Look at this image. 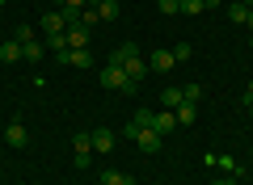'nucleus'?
<instances>
[{
	"label": "nucleus",
	"instance_id": "24",
	"mask_svg": "<svg viewBox=\"0 0 253 185\" xmlns=\"http://www.w3.org/2000/svg\"><path fill=\"white\" fill-rule=\"evenodd\" d=\"M161 13H165V17H173V13H181V0H161Z\"/></svg>",
	"mask_w": 253,
	"mask_h": 185
},
{
	"label": "nucleus",
	"instance_id": "15",
	"mask_svg": "<svg viewBox=\"0 0 253 185\" xmlns=\"http://www.w3.org/2000/svg\"><path fill=\"white\" fill-rule=\"evenodd\" d=\"M173 114H177V126H190V122H194V101H181Z\"/></svg>",
	"mask_w": 253,
	"mask_h": 185
},
{
	"label": "nucleus",
	"instance_id": "23",
	"mask_svg": "<svg viewBox=\"0 0 253 185\" xmlns=\"http://www.w3.org/2000/svg\"><path fill=\"white\" fill-rule=\"evenodd\" d=\"M72 164L76 168H89L93 164V151H72Z\"/></svg>",
	"mask_w": 253,
	"mask_h": 185
},
{
	"label": "nucleus",
	"instance_id": "11",
	"mask_svg": "<svg viewBox=\"0 0 253 185\" xmlns=\"http://www.w3.org/2000/svg\"><path fill=\"white\" fill-rule=\"evenodd\" d=\"M38 30H42V34H63V17H59V13H42Z\"/></svg>",
	"mask_w": 253,
	"mask_h": 185
},
{
	"label": "nucleus",
	"instance_id": "28",
	"mask_svg": "<svg viewBox=\"0 0 253 185\" xmlns=\"http://www.w3.org/2000/svg\"><path fill=\"white\" fill-rule=\"evenodd\" d=\"M211 185H232V181H228V177H219V181H211Z\"/></svg>",
	"mask_w": 253,
	"mask_h": 185
},
{
	"label": "nucleus",
	"instance_id": "26",
	"mask_svg": "<svg viewBox=\"0 0 253 185\" xmlns=\"http://www.w3.org/2000/svg\"><path fill=\"white\" fill-rule=\"evenodd\" d=\"M173 59H177V63L190 59V42H177V46H173Z\"/></svg>",
	"mask_w": 253,
	"mask_h": 185
},
{
	"label": "nucleus",
	"instance_id": "29",
	"mask_svg": "<svg viewBox=\"0 0 253 185\" xmlns=\"http://www.w3.org/2000/svg\"><path fill=\"white\" fill-rule=\"evenodd\" d=\"M245 101H253V80H249V93H245Z\"/></svg>",
	"mask_w": 253,
	"mask_h": 185
},
{
	"label": "nucleus",
	"instance_id": "18",
	"mask_svg": "<svg viewBox=\"0 0 253 185\" xmlns=\"http://www.w3.org/2000/svg\"><path fill=\"white\" fill-rule=\"evenodd\" d=\"M42 42H46V51H55V55H63V51H68V38H63V34H46Z\"/></svg>",
	"mask_w": 253,
	"mask_h": 185
},
{
	"label": "nucleus",
	"instance_id": "20",
	"mask_svg": "<svg viewBox=\"0 0 253 185\" xmlns=\"http://www.w3.org/2000/svg\"><path fill=\"white\" fill-rule=\"evenodd\" d=\"M203 9H207V4H203V0H181V13H190V17H199Z\"/></svg>",
	"mask_w": 253,
	"mask_h": 185
},
{
	"label": "nucleus",
	"instance_id": "27",
	"mask_svg": "<svg viewBox=\"0 0 253 185\" xmlns=\"http://www.w3.org/2000/svg\"><path fill=\"white\" fill-rule=\"evenodd\" d=\"M203 4H207V9H219V4H224V0H203Z\"/></svg>",
	"mask_w": 253,
	"mask_h": 185
},
{
	"label": "nucleus",
	"instance_id": "16",
	"mask_svg": "<svg viewBox=\"0 0 253 185\" xmlns=\"http://www.w3.org/2000/svg\"><path fill=\"white\" fill-rule=\"evenodd\" d=\"M42 55H46V42H38V38L21 46V59H42Z\"/></svg>",
	"mask_w": 253,
	"mask_h": 185
},
{
	"label": "nucleus",
	"instance_id": "8",
	"mask_svg": "<svg viewBox=\"0 0 253 185\" xmlns=\"http://www.w3.org/2000/svg\"><path fill=\"white\" fill-rule=\"evenodd\" d=\"M177 68V59H173V51H156L152 59H148V72H173Z\"/></svg>",
	"mask_w": 253,
	"mask_h": 185
},
{
	"label": "nucleus",
	"instance_id": "32",
	"mask_svg": "<svg viewBox=\"0 0 253 185\" xmlns=\"http://www.w3.org/2000/svg\"><path fill=\"white\" fill-rule=\"evenodd\" d=\"M245 106H249V114H253V101H245Z\"/></svg>",
	"mask_w": 253,
	"mask_h": 185
},
{
	"label": "nucleus",
	"instance_id": "33",
	"mask_svg": "<svg viewBox=\"0 0 253 185\" xmlns=\"http://www.w3.org/2000/svg\"><path fill=\"white\" fill-rule=\"evenodd\" d=\"M249 46H253V38H249Z\"/></svg>",
	"mask_w": 253,
	"mask_h": 185
},
{
	"label": "nucleus",
	"instance_id": "2",
	"mask_svg": "<svg viewBox=\"0 0 253 185\" xmlns=\"http://www.w3.org/2000/svg\"><path fill=\"white\" fill-rule=\"evenodd\" d=\"M101 84L118 88V93H135V80H126V72L118 68V63H106V68H101Z\"/></svg>",
	"mask_w": 253,
	"mask_h": 185
},
{
	"label": "nucleus",
	"instance_id": "21",
	"mask_svg": "<svg viewBox=\"0 0 253 185\" xmlns=\"http://www.w3.org/2000/svg\"><path fill=\"white\" fill-rule=\"evenodd\" d=\"M181 93H186V101H194V106H199V97H203V84H181Z\"/></svg>",
	"mask_w": 253,
	"mask_h": 185
},
{
	"label": "nucleus",
	"instance_id": "31",
	"mask_svg": "<svg viewBox=\"0 0 253 185\" xmlns=\"http://www.w3.org/2000/svg\"><path fill=\"white\" fill-rule=\"evenodd\" d=\"M241 4H245V9H253V0H241Z\"/></svg>",
	"mask_w": 253,
	"mask_h": 185
},
{
	"label": "nucleus",
	"instance_id": "6",
	"mask_svg": "<svg viewBox=\"0 0 253 185\" xmlns=\"http://www.w3.org/2000/svg\"><path fill=\"white\" fill-rule=\"evenodd\" d=\"M63 38H68V51H89V30H84V26L63 30Z\"/></svg>",
	"mask_w": 253,
	"mask_h": 185
},
{
	"label": "nucleus",
	"instance_id": "10",
	"mask_svg": "<svg viewBox=\"0 0 253 185\" xmlns=\"http://www.w3.org/2000/svg\"><path fill=\"white\" fill-rule=\"evenodd\" d=\"M21 59V42L9 38V42H0V63H17Z\"/></svg>",
	"mask_w": 253,
	"mask_h": 185
},
{
	"label": "nucleus",
	"instance_id": "9",
	"mask_svg": "<svg viewBox=\"0 0 253 185\" xmlns=\"http://www.w3.org/2000/svg\"><path fill=\"white\" fill-rule=\"evenodd\" d=\"M59 63H72V68H93V55H89V51H63Z\"/></svg>",
	"mask_w": 253,
	"mask_h": 185
},
{
	"label": "nucleus",
	"instance_id": "14",
	"mask_svg": "<svg viewBox=\"0 0 253 185\" xmlns=\"http://www.w3.org/2000/svg\"><path fill=\"white\" fill-rule=\"evenodd\" d=\"M101 185H135V181L126 173H118V168H106V173H101Z\"/></svg>",
	"mask_w": 253,
	"mask_h": 185
},
{
	"label": "nucleus",
	"instance_id": "34",
	"mask_svg": "<svg viewBox=\"0 0 253 185\" xmlns=\"http://www.w3.org/2000/svg\"><path fill=\"white\" fill-rule=\"evenodd\" d=\"M0 4H4V0H0Z\"/></svg>",
	"mask_w": 253,
	"mask_h": 185
},
{
	"label": "nucleus",
	"instance_id": "1",
	"mask_svg": "<svg viewBox=\"0 0 253 185\" xmlns=\"http://www.w3.org/2000/svg\"><path fill=\"white\" fill-rule=\"evenodd\" d=\"M106 63H118V68L126 72V80H135V84H139V80L148 76V59H139V46H135V42H126V46H118V51L110 55Z\"/></svg>",
	"mask_w": 253,
	"mask_h": 185
},
{
	"label": "nucleus",
	"instance_id": "30",
	"mask_svg": "<svg viewBox=\"0 0 253 185\" xmlns=\"http://www.w3.org/2000/svg\"><path fill=\"white\" fill-rule=\"evenodd\" d=\"M245 26H249V30H253V9H249V21H245Z\"/></svg>",
	"mask_w": 253,
	"mask_h": 185
},
{
	"label": "nucleus",
	"instance_id": "17",
	"mask_svg": "<svg viewBox=\"0 0 253 185\" xmlns=\"http://www.w3.org/2000/svg\"><path fill=\"white\" fill-rule=\"evenodd\" d=\"M72 151H93V131H81V135H72Z\"/></svg>",
	"mask_w": 253,
	"mask_h": 185
},
{
	"label": "nucleus",
	"instance_id": "12",
	"mask_svg": "<svg viewBox=\"0 0 253 185\" xmlns=\"http://www.w3.org/2000/svg\"><path fill=\"white\" fill-rule=\"evenodd\" d=\"M97 21H118V0H97Z\"/></svg>",
	"mask_w": 253,
	"mask_h": 185
},
{
	"label": "nucleus",
	"instance_id": "13",
	"mask_svg": "<svg viewBox=\"0 0 253 185\" xmlns=\"http://www.w3.org/2000/svg\"><path fill=\"white\" fill-rule=\"evenodd\" d=\"M181 101H186V93H181V88H165V93H161V110H177Z\"/></svg>",
	"mask_w": 253,
	"mask_h": 185
},
{
	"label": "nucleus",
	"instance_id": "4",
	"mask_svg": "<svg viewBox=\"0 0 253 185\" xmlns=\"http://www.w3.org/2000/svg\"><path fill=\"white\" fill-rule=\"evenodd\" d=\"M4 143H9V148H26V143H30V131H26L21 118H13V122L4 126Z\"/></svg>",
	"mask_w": 253,
	"mask_h": 185
},
{
	"label": "nucleus",
	"instance_id": "7",
	"mask_svg": "<svg viewBox=\"0 0 253 185\" xmlns=\"http://www.w3.org/2000/svg\"><path fill=\"white\" fill-rule=\"evenodd\" d=\"M93 151H101V156L114 151V131L110 126H93Z\"/></svg>",
	"mask_w": 253,
	"mask_h": 185
},
{
	"label": "nucleus",
	"instance_id": "19",
	"mask_svg": "<svg viewBox=\"0 0 253 185\" xmlns=\"http://www.w3.org/2000/svg\"><path fill=\"white\" fill-rule=\"evenodd\" d=\"M228 17H232L236 26H245V21H249V9H245L241 0H236V4H228Z\"/></svg>",
	"mask_w": 253,
	"mask_h": 185
},
{
	"label": "nucleus",
	"instance_id": "25",
	"mask_svg": "<svg viewBox=\"0 0 253 185\" xmlns=\"http://www.w3.org/2000/svg\"><path fill=\"white\" fill-rule=\"evenodd\" d=\"M135 126H152V110H135V118H131Z\"/></svg>",
	"mask_w": 253,
	"mask_h": 185
},
{
	"label": "nucleus",
	"instance_id": "22",
	"mask_svg": "<svg viewBox=\"0 0 253 185\" xmlns=\"http://www.w3.org/2000/svg\"><path fill=\"white\" fill-rule=\"evenodd\" d=\"M13 38H17L21 46H26V42H34V26H17V34H13Z\"/></svg>",
	"mask_w": 253,
	"mask_h": 185
},
{
	"label": "nucleus",
	"instance_id": "3",
	"mask_svg": "<svg viewBox=\"0 0 253 185\" xmlns=\"http://www.w3.org/2000/svg\"><path fill=\"white\" fill-rule=\"evenodd\" d=\"M161 139H165V135H156L152 126H139V135H135V148L144 151V156H156V151H161Z\"/></svg>",
	"mask_w": 253,
	"mask_h": 185
},
{
	"label": "nucleus",
	"instance_id": "5",
	"mask_svg": "<svg viewBox=\"0 0 253 185\" xmlns=\"http://www.w3.org/2000/svg\"><path fill=\"white\" fill-rule=\"evenodd\" d=\"M152 131H156V135L177 131V114H173V110H156V114H152Z\"/></svg>",
	"mask_w": 253,
	"mask_h": 185
}]
</instances>
